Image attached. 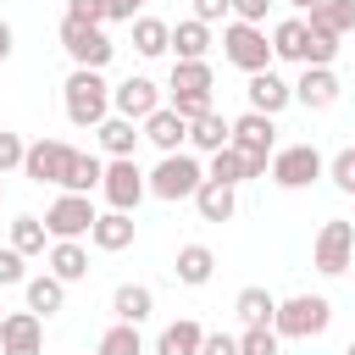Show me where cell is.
<instances>
[{
  "mask_svg": "<svg viewBox=\"0 0 355 355\" xmlns=\"http://www.w3.org/2000/svg\"><path fill=\"white\" fill-rule=\"evenodd\" d=\"M94 133H100V150H105L111 161H116V155H133V150H139V139H144V133H139V122H128V116H116V111H111Z\"/></svg>",
  "mask_w": 355,
  "mask_h": 355,
  "instance_id": "d4e9b609",
  "label": "cell"
},
{
  "mask_svg": "<svg viewBox=\"0 0 355 355\" xmlns=\"http://www.w3.org/2000/svg\"><path fill=\"white\" fill-rule=\"evenodd\" d=\"M155 105H161V89H155L150 78H122V83L111 89V111L128 116V122H144Z\"/></svg>",
  "mask_w": 355,
  "mask_h": 355,
  "instance_id": "5bb4252c",
  "label": "cell"
},
{
  "mask_svg": "<svg viewBox=\"0 0 355 355\" xmlns=\"http://www.w3.org/2000/svg\"><path fill=\"white\" fill-rule=\"evenodd\" d=\"M222 55L239 67V72H266L272 67V39L261 33V22H227L222 28Z\"/></svg>",
  "mask_w": 355,
  "mask_h": 355,
  "instance_id": "52a82bcc",
  "label": "cell"
},
{
  "mask_svg": "<svg viewBox=\"0 0 355 355\" xmlns=\"http://www.w3.org/2000/svg\"><path fill=\"white\" fill-rule=\"evenodd\" d=\"M266 178H272L277 189H311L316 178H327V155H322L316 144H283V150H272Z\"/></svg>",
  "mask_w": 355,
  "mask_h": 355,
  "instance_id": "277c9868",
  "label": "cell"
},
{
  "mask_svg": "<svg viewBox=\"0 0 355 355\" xmlns=\"http://www.w3.org/2000/svg\"><path fill=\"white\" fill-rule=\"evenodd\" d=\"M327 178H333V189H338V194H355V144H349V150H338V155L327 161Z\"/></svg>",
  "mask_w": 355,
  "mask_h": 355,
  "instance_id": "8d00e7d4",
  "label": "cell"
},
{
  "mask_svg": "<svg viewBox=\"0 0 355 355\" xmlns=\"http://www.w3.org/2000/svg\"><path fill=\"white\" fill-rule=\"evenodd\" d=\"M194 211H200L205 222H227V216L239 211V194H233L227 183H211V178H205V183L194 189Z\"/></svg>",
  "mask_w": 355,
  "mask_h": 355,
  "instance_id": "4316f807",
  "label": "cell"
},
{
  "mask_svg": "<svg viewBox=\"0 0 355 355\" xmlns=\"http://www.w3.org/2000/svg\"><path fill=\"white\" fill-rule=\"evenodd\" d=\"M100 194H105V205H111V211H139V200L150 194V189H144V172H139V161H133V155H116V161H105Z\"/></svg>",
  "mask_w": 355,
  "mask_h": 355,
  "instance_id": "ba28073f",
  "label": "cell"
},
{
  "mask_svg": "<svg viewBox=\"0 0 355 355\" xmlns=\"http://www.w3.org/2000/svg\"><path fill=\"white\" fill-rule=\"evenodd\" d=\"M239 349H244V355H277V333H272V322L244 327V333H239Z\"/></svg>",
  "mask_w": 355,
  "mask_h": 355,
  "instance_id": "e575fe53",
  "label": "cell"
},
{
  "mask_svg": "<svg viewBox=\"0 0 355 355\" xmlns=\"http://www.w3.org/2000/svg\"><path fill=\"white\" fill-rule=\"evenodd\" d=\"M311 28H327V33H355V0H322L311 11Z\"/></svg>",
  "mask_w": 355,
  "mask_h": 355,
  "instance_id": "d6a6232c",
  "label": "cell"
},
{
  "mask_svg": "<svg viewBox=\"0 0 355 355\" xmlns=\"http://www.w3.org/2000/svg\"><path fill=\"white\" fill-rule=\"evenodd\" d=\"M100 178H105V161H100V155H89V150H72L61 189H67V194H94V189H100Z\"/></svg>",
  "mask_w": 355,
  "mask_h": 355,
  "instance_id": "484cf974",
  "label": "cell"
},
{
  "mask_svg": "<svg viewBox=\"0 0 355 355\" xmlns=\"http://www.w3.org/2000/svg\"><path fill=\"white\" fill-rule=\"evenodd\" d=\"M111 311H116V322H150V311H155V294L144 288V283H122L116 294H111Z\"/></svg>",
  "mask_w": 355,
  "mask_h": 355,
  "instance_id": "83f0119b",
  "label": "cell"
},
{
  "mask_svg": "<svg viewBox=\"0 0 355 355\" xmlns=\"http://www.w3.org/2000/svg\"><path fill=\"white\" fill-rule=\"evenodd\" d=\"M233 311H239V322L244 327H255V322H272V311H277V300L261 288V283H250V288H239V300H233Z\"/></svg>",
  "mask_w": 355,
  "mask_h": 355,
  "instance_id": "1f68e13d",
  "label": "cell"
},
{
  "mask_svg": "<svg viewBox=\"0 0 355 355\" xmlns=\"http://www.w3.org/2000/svg\"><path fill=\"white\" fill-rule=\"evenodd\" d=\"M144 11V0H105V22H133Z\"/></svg>",
  "mask_w": 355,
  "mask_h": 355,
  "instance_id": "b9f144b4",
  "label": "cell"
},
{
  "mask_svg": "<svg viewBox=\"0 0 355 355\" xmlns=\"http://www.w3.org/2000/svg\"><path fill=\"white\" fill-rule=\"evenodd\" d=\"M0 194H6V178H0Z\"/></svg>",
  "mask_w": 355,
  "mask_h": 355,
  "instance_id": "c3c4849f",
  "label": "cell"
},
{
  "mask_svg": "<svg viewBox=\"0 0 355 355\" xmlns=\"http://www.w3.org/2000/svg\"><path fill=\"white\" fill-rule=\"evenodd\" d=\"M211 61H172V94H211Z\"/></svg>",
  "mask_w": 355,
  "mask_h": 355,
  "instance_id": "4dcf8cb0",
  "label": "cell"
},
{
  "mask_svg": "<svg viewBox=\"0 0 355 355\" xmlns=\"http://www.w3.org/2000/svg\"><path fill=\"white\" fill-rule=\"evenodd\" d=\"M211 22H200V17H183L178 28H172V55L178 61H205L211 55Z\"/></svg>",
  "mask_w": 355,
  "mask_h": 355,
  "instance_id": "ffe728a7",
  "label": "cell"
},
{
  "mask_svg": "<svg viewBox=\"0 0 355 355\" xmlns=\"http://www.w3.org/2000/svg\"><path fill=\"white\" fill-rule=\"evenodd\" d=\"M333 322V300L327 294H294V300H277L272 311V333L277 338H322Z\"/></svg>",
  "mask_w": 355,
  "mask_h": 355,
  "instance_id": "7a4b0ae2",
  "label": "cell"
},
{
  "mask_svg": "<svg viewBox=\"0 0 355 355\" xmlns=\"http://www.w3.org/2000/svg\"><path fill=\"white\" fill-rule=\"evenodd\" d=\"M344 355H355V338H349V349H344Z\"/></svg>",
  "mask_w": 355,
  "mask_h": 355,
  "instance_id": "7dc6e473",
  "label": "cell"
},
{
  "mask_svg": "<svg viewBox=\"0 0 355 355\" xmlns=\"http://www.w3.org/2000/svg\"><path fill=\"white\" fill-rule=\"evenodd\" d=\"M128 28H133V50H139L144 61H155V55H166V50H172V22H161V17H144V11H139Z\"/></svg>",
  "mask_w": 355,
  "mask_h": 355,
  "instance_id": "7402d4cb",
  "label": "cell"
},
{
  "mask_svg": "<svg viewBox=\"0 0 355 355\" xmlns=\"http://www.w3.org/2000/svg\"><path fill=\"white\" fill-rule=\"evenodd\" d=\"M266 6H272V0H233V17H239V22H261Z\"/></svg>",
  "mask_w": 355,
  "mask_h": 355,
  "instance_id": "ee69618b",
  "label": "cell"
},
{
  "mask_svg": "<svg viewBox=\"0 0 355 355\" xmlns=\"http://www.w3.org/2000/svg\"><path fill=\"white\" fill-rule=\"evenodd\" d=\"M311 266H316L322 277H344V272L355 266V222H344V216L322 222V233H316V244H311Z\"/></svg>",
  "mask_w": 355,
  "mask_h": 355,
  "instance_id": "8992f818",
  "label": "cell"
},
{
  "mask_svg": "<svg viewBox=\"0 0 355 355\" xmlns=\"http://www.w3.org/2000/svg\"><path fill=\"white\" fill-rule=\"evenodd\" d=\"M244 94H250V111H261V116H277L283 105H294V83L277 78L272 67H266V72H250Z\"/></svg>",
  "mask_w": 355,
  "mask_h": 355,
  "instance_id": "9a60e30c",
  "label": "cell"
},
{
  "mask_svg": "<svg viewBox=\"0 0 355 355\" xmlns=\"http://www.w3.org/2000/svg\"><path fill=\"white\" fill-rule=\"evenodd\" d=\"M305 55H311V28H305V17L277 22V28H272V61H300V67H305Z\"/></svg>",
  "mask_w": 355,
  "mask_h": 355,
  "instance_id": "44dd1931",
  "label": "cell"
},
{
  "mask_svg": "<svg viewBox=\"0 0 355 355\" xmlns=\"http://www.w3.org/2000/svg\"><path fill=\"white\" fill-rule=\"evenodd\" d=\"M17 283H28V255L0 244V288H17Z\"/></svg>",
  "mask_w": 355,
  "mask_h": 355,
  "instance_id": "d590c367",
  "label": "cell"
},
{
  "mask_svg": "<svg viewBox=\"0 0 355 355\" xmlns=\"http://www.w3.org/2000/svg\"><path fill=\"white\" fill-rule=\"evenodd\" d=\"M94 216H100V211H94L89 194H67V189H61V200L44 211V233H50V239H83V233L94 227Z\"/></svg>",
  "mask_w": 355,
  "mask_h": 355,
  "instance_id": "9c48e42d",
  "label": "cell"
},
{
  "mask_svg": "<svg viewBox=\"0 0 355 355\" xmlns=\"http://www.w3.org/2000/svg\"><path fill=\"white\" fill-rule=\"evenodd\" d=\"M227 11H233V0H194V17L200 22H222Z\"/></svg>",
  "mask_w": 355,
  "mask_h": 355,
  "instance_id": "7bdbcfd3",
  "label": "cell"
},
{
  "mask_svg": "<svg viewBox=\"0 0 355 355\" xmlns=\"http://www.w3.org/2000/svg\"><path fill=\"white\" fill-rule=\"evenodd\" d=\"M338 94H344V83H338L333 67H305V72L294 78V100H300L305 111H327V105H338Z\"/></svg>",
  "mask_w": 355,
  "mask_h": 355,
  "instance_id": "4fadbf2b",
  "label": "cell"
},
{
  "mask_svg": "<svg viewBox=\"0 0 355 355\" xmlns=\"http://www.w3.org/2000/svg\"><path fill=\"white\" fill-rule=\"evenodd\" d=\"M288 6H294V11H316L322 0H288Z\"/></svg>",
  "mask_w": 355,
  "mask_h": 355,
  "instance_id": "bcb514c9",
  "label": "cell"
},
{
  "mask_svg": "<svg viewBox=\"0 0 355 355\" xmlns=\"http://www.w3.org/2000/svg\"><path fill=\"white\" fill-rule=\"evenodd\" d=\"M139 133H144V139H150L161 155H172V150H183V144H189V122H183V116L166 105V100H161V105H155V111L139 122Z\"/></svg>",
  "mask_w": 355,
  "mask_h": 355,
  "instance_id": "2e32d148",
  "label": "cell"
},
{
  "mask_svg": "<svg viewBox=\"0 0 355 355\" xmlns=\"http://www.w3.org/2000/svg\"><path fill=\"white\" fill-rule=\"evenodd\" d=\"M61 105H67L72 128H100L111 116V83L94 67H72V78L61 83Z\"/></svg>",
  "mask_w": 355,
  "mask_h": 355,
  "instance_id": "6da1fadb",
  "label": "cell"
},
{
  "mask_svg": "<svg viewBox=\"0 0 355 355\" xmlns=\"http://www.w3.org/2000/svg\"><path fill=\"white\" fill-rule=\"evenodd\" d=\"M172 272H178V283H189V288H205V283H211V272H216V255H211V244H183V250H178V261H172Z\"/></svg>",
  "mask_w": 355,
  "mask_h": 355,
  "instance_id": "cb8c5ba5",
  "label": "cell"
},
{
  "mask_svg": "<svg viewBox=\"0 0 355 355\" xmlns=\"http://www.w3.org/2000/svg\"><path fill=\"white\" fill-rule=\"evenodd\" d=\"M205 183V166L189 155V150H172L155 161V172H144V189L155 200H194V189Z\"/></svg>",
  "mask_w": 355,
  "mask_h": 355,
  "instance_id": "3957f363",
  "label": "cell"
},
{
  "mask_svg": "<svg viewBox=\"0 0 355 355\" xmlns=\"http://www.w3.org/2000/svg\"><path fill=\"white\" fill-rule=\"evenodd\" d=\"M227 144L244 150V155H266V161H272V150H277V116H261V111L233 116V139H227Z\"/></svg>",
  "mask_w": 355,
  "mask_h": 355,
  "instance_id": "7c38bea8",
  "label": "cell"
},
{
  "mask_svg": "<svg viewBox=\"0 0 355 355\" xmlns=\"http://www.w3.org/2000/svg\"><path fill=\"white\" fill-rule=\"evenodd\" d=\"M22 155H28L22 133H6V128H0V178H6V172H17V166H22Z\"/></svg>",
  "mask_w": 355,
  "mask_h": 355,
  "instance_id": "74e56055",
  "label": "cell"
},
{
  "mask_svg": "<svg viewBox=\"0 0 355 355\" xmlns=\"http://www.w3.org/2000/svg\"><path fill=\"white\" fill-rule=\"evenodd\" d=\"M67 161H72V144H67V139H33L28 155H22V172H28L33 183H55V189H61Z\"/></svg>",
  "mask_w": 355,
  "mask_h": 355,
  "instance_id": "30bf717a",
  "label": "cell"
},
{
  "mask_svg": "<svg viewBox=\"0 0 355 355\" xmlns=\"http://www.w3.org/2000/svg\"><path fill=\"white\" fill-rule=\"evenodd\" d=\"M0 233H6V222H0Z\"/></svg>",
  "mask_w": 355,
  "mask_h": 355,
  "instance_id": "681fc988",
  "label": "cell"
},
{
  "mask_svg": "<svg viewBox=\"0 0 355 355\" xmlns=\"http://www.w3.org/2000/svg\"><path fill=\"white\" fill-rule=\"evenodd\" d=\"M200 338H205V327H200L194 316H183V322L161 327V338H155V355H200Z\"/></svg>",
  "mask_w": 355,
  "mask_h": 355,
  "instance_id": "f1b7e54d",
  "label": "cell"
},
{
  "mask_svg": "<svg viewBox=\"0 0 355 355\" xmlns=\"http://www.w3.org/2000/svg\"><path fill=\"white\" fill-rule=\"evenodd\" d=\"M22 294H28V311H33V316H44V322L67 305V283H61L55 272H33V277L22 283Z\"/></svg>",
  "mask_w": 355,
  "mask_h": 355,
  "instance_id": "d6986e66",
  "label": "cell"
},
{
  "mask_svg": "<svg viewBox=\"0 0 355 355\" xmlns=\"http://www.w3.org/2000/svg\"><path fill=\"white\" fill-rule=\"evenodd\" d=\"M200 355H244V349H239L233 333H205V338H200Z\"/></svg>",
  "mask_w": 355,
  "mask_h": 355,
  "instance_id": "ab89813d",
  "label": "cell"
},
{
  "mask_svg": "<svg viewBox=\"0 0 355 355\" xmlns=\"http://www.w3.org/2000/svg\"><path fill=\"white\" fill-rule=\"evenodd\" d=\"M94 355H144V338H139V327H133V322H111V327L100 333Z\"/></svg>",
  "mask_w": 355,
  "mask_h": 355,
  "instance_id": "836d02e7",
  "label": "cell"
},
{
  "mask_svg": "<svg viewBox=\"0 0 355 355\" xmlns=\"http://www.w3.org/2000/svg\"><path fill=\"white\" fill-rule=\"evenodd\" d=\"M44 272H55L61 283H83V277H89V250H83V239H55V244L44 250Z\"/></svg>",
  "mask_w": 355,
  "mask_h": 355,
  "instance_id": "e0dca14e",
  "label": "cell"
},
{
  "mask_svg": "<svg viewBox=\"0 0 355 355\" xmlns=\"http://www.w3.org/2000/svg\"><path fill=\"white\" fill-rule=\"evenodd\" d=\"M227 139H233V122H227V116H222L216 105H211L205 116H194V122H189V150H200V155L222 150Z\"/></svg>",
  "mask_w": 355,
  "mask_h": 355,
  "instance_id": "603a6c76",
  "label": "cell"
},
{
  "mask_svg": "<svg viewBox=\"0 0 355 355\" xmlns=\"http://www.w3.org/2000/svg\"><path fill=\"white\" fill-rule=\"evenodd\" d=\"M44 216H11L6 222V244L11 250H22V255H44Z\"/></svg>",
  "mask_w": 355,
  "mask_h": 355,
  "instance_id": "f546056e",
  "label": "cell"
},
{
  "mask_svg": "<svg viewBox=\"0 0 355 355\" xmlns=\"http://www.w3.org/2000/svg\"><path fill=\"white\" fill-rule=\"evenodd\" d=\"M6 55H11V22L0 17V61H6Z\"/></svg>",
  "mask_w": 355,
  "mask_h": 355,
  "instance_id": "f6af8a7d",
  "label": "cell"
},
{
  "mask_svg": "<svg viewBox=\"0 0 355 355\" xmlns=\"http://www.w3.org/2000/svg\"><path fill=\"white\" fill-rule=\"evenodd\" d=\"M166 105H172L183 122H194V116H205V111H211V94H172Z\"/></svg>",
  "mask_w": 355,
  "mask_h": 355,
  "instance_id": "f35d334b",
  "label": "cell"
},
{
  "mask_svg": "<svg viewBox=\"0 0 355 355\" xmlns=\"http://www.w3.org/2000/svg\"><path fill=\"white\" fill-rule=\"evenodd\" d=\"M67 17H78V22H105V0H67Z\"/></svg>",
  "mask_w": 355,
  "mask_h": 355,
  "instance_id": "60d3db41",
  "label": "cell"
},
{
  "mask_svg": "<svg viewBox=\"0 0 355 355\" xmlns=\"http://www.w3.org/2000/svg\"><path fill=\"white\" fill-rule=\"evenodd\" d=\"M61 50L72 55V67H94V72H105V61L116 55L105 22H78V17H61Z\"/></svg>",
  "mask_w": 355,
  "mask_h": 355,
  "instance_id": "5b68a950",
  "label": "cell"
},
{
  "mask_svg": "<svg viewBox=\"0 0 355 355\" xmlns=\"http://www.w3.org/2000/svg\"><path fill=\"white\" fill-rule=\"evenodd\" d=\"M89 244L105 250V255L128 250V244H133V211H100L94 227H89Z\"/></svg>",
  "mask_w": 355,
  "mask_h": 355,
  "instance_id": "ac0fdd59",
  "label": "cell"
},
{
  "mask_svg": "<svg viewBox=\"0 0 355 355\" xmlns=\"http://www.w3.org/2000/svg\"><path fill=\"white\" fill-rule=\"evenodd\" d=\"M0 355H44V316L33 311L0 316Z\"/></svg>",
  "mask_w": 355,
  "mask_h": 355,
  "instance_id": "8fae6325",
  "label": "cell"
}]
</instances>
